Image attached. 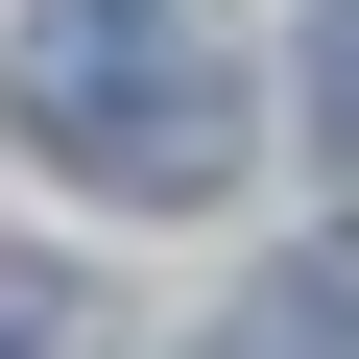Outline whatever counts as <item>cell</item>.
Masks as SVG:
<instances>
[{
    "label": "cell",
    "instance_id": "obj_1",
    "mask_svg": "<svg viewBox=\"0 0 359 359\" xmlns=\"http://www.w3.org/2000/svg\"><path fill=\"white\" fill-rule=\"evenodd\" d=\"M25 144L96 168V192H216L240 168V72H216V0H48L25 25Z\"/></svg>",
    "mask_w": 359,
    "mask_h": 359
},
{
    "label": "cell",
    "instance_id": "obj_2",
    "mask_svg": "<svg viewBox=\"0 0 359 359\" xmlns=\"http://www.w3.org/2000/svg\"><path fill=\"white\" fill-rule=\"evenodd\" d=\"M192 359H359V264H287V287H240Z\"/></svg>",
    "mask_w": 359,
    "mask_h": 359
},
{
    "label": "cell",
    "instance_id": "obj_3",
    "mask_svg": "<svg viewBox=\"0 0 359 359\" xmlns=\"http://www.w3.org/2000/svg\"><path fill=\"white\" fill-rule=\"evenodd\" d=\"M311 120H335V168H359V0L311 25Z\"/></svg>",
    "mask_w": 359,
    "mask_h": 359
}]
</instances>
